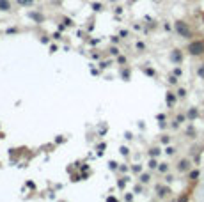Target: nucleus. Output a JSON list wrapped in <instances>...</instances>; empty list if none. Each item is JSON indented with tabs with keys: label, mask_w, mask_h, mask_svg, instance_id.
<instances>
[{
	"label": "nucleus",
	"mask_w": 204,
	"mask_h": 202,
	"mask_svg": "<svg viewBox=\"0 0 204 202\" xmlns=\"http://www.w3.org/2000/svg\"><path fill=\"white\" fill-rule=\"evenodd\" d=\"M110 53H112V55H117L119 50H117V48H110Z\"/></svg>",
	"instance_id": "16"
},
{
	"label": "nucleus",
	"mask_w": 204,
	"mask_h": 202,
	"mask_svg": "<svg viewBox=\"0 0 204 202\" xmlns=\"http://www.w3.org/2000/svg\"><path fill=\"white\" fill-rule=\"evenodd\" d=\"M176 30L181 37H192V30L188 29L186 23H183V21H176Z\"/></svg>",
	"instance_id": "2"
},
{
	"label": "nucleus",
	"mask_w": 204,
	"mask_h": 202,
	"mask_svg": "<svg viewBox=\"0 0 204 202\" xmlns=\"http://www.w3.org/2000/svg\"><path fill=\"white\" fill-rule=\"evenodd\" d=\"M177 170H179V172H186V170H190V161H188V160H181V161L177 163Z\"/></svg>",
	"instance_id": "3"
},
{
	"label": "nucleus",
	"mask_w": 204,
	"mask_h": 202,
	"mask_svg": "<svg viewBox=\"0 0 204 202\" xmlns=\"http://www.w3.org/2000/svg\"><path fill=\"white\" fill-rule=\"evenodd\" d=\"M188 52L192 55H202L204 53V41H192L188 44Z\"/></svg>",
	"instance_id": "1"
},
{
	"label": "nucleus",
	"mask_w": 204,
	"mask_h": 202,
	"mask_svg": "<svg viewBox=\"0 0 204 202\" xmlns=\"http://www.w3.org/2000/svg\"><path fill=\"white\" fill-rule=\"evenodd\" d=\"M151 154H153V156H158V154H160V149H153Z\"/></svg>",
	"instance_id": "17"
},
{
	"label": "nucleus",
	"mask_w": 204,
	"mask_h": 202,
	"mask_svg": "<svg viewBox=\"0 0 204 202\" xmlns=\"http://www.w3.org/2000/svg\"><path fill=\"white\" fill-rule=\"evenodd\" d=\"M34 2V0H21V4H27V6H30Z\"/></svg>",
	"instance_id": "19"
},
{
	"label": "nucleus",
	"mask_w": 204,
	"mask_h": 202,
	"mask_svg": "<svg viewBox=\"0 0 204 202\" xmlns=\"http://www.w3.org/2000/svg\"><path fill=\"white\" fill-rule=\"evenodd\" d=\"M199 177V170H192L190 172V179H197Z\"/></svg>",
	"instance_id": "9"
},
{
	"label": "nucleus",
	"mask_w": 204,
	"mask_h": 202,
	"mask_svg": "<svg viewBox=\"0 0 204 202\" xmlns=\"http://www.w3.org/2000/svg\"><path fill=\"white\" fill-rule=\"evenodd\" d=\"M140 181H142V183H147V181H149V175H147V174L140 175Z\"/></svg>",
	"instance_id": "12"
},
{
	"label": "nucleus",
	"mask_w": 204,
	"mask_h": 202,
	"mask_svg": "<svg viewBox=\"0 0 204 202\" xmlns=\"http://www.w3.org/2000/svg\"><path fill=\"white\" fill-rule=\"evenodd\" d=\"M156 167H158L156 160H151V161H149V168H156Z\"/></svg>",
	"instance_id": "11"
},
{
	"label": "nucleus",
	"mask_w": 204,
	"mask_h": 202,
	"mask_svg": "<svg viewBox=\"0 0 204 202\" xmlns=\"http://www.w3.org/2000/svg\"><path fill=\"white\" fill-rule=\"evenodd\" d=\"M202 20H204V16H202Z\"/></svg>",
	"instance_id": "21"
},
{
	"label": "nucleus",
	"mask_w": 204,
	"mask_h": 202,
	"mask_svg": "<svg viewBox=\"0 0 204 202\" xmlns=\"http://www.w3.org/2000/svg\"><path fill=\"white\" fill-rule=\"evenodd\" d=\"M197 117V110L195 108H192L190 112H188V119H195Z\"/></svg>",
	"instance_id": "7"
},
{
	"label": "nucleus",
	"mask_w": 204,
	"mask_h": 202,
	"mask_svg": "<svg viewBox=\"0 0 204 202\" xmlns=\"http://www.w3.org/2000/svg\"><path fill=\"white\" fill-rule=\"evenodd\" d=\"M0 9H2V11H9V9H11L7 0H0Z\"/></svg>",
	"instance_id": "6"
},
{
	"label": "nucleus",
	"mask_w": 204,
	"mask_h": 202,
	"mask_svg": "<svg viewBox=\"0 0 204 202\" xmlns=\"http://www.w3.org/2000/svg\"><path fill=\"white\" fill-rule=\"evenodd\" d=\"M170 59H172L174 62H181V53H179L177 50H174V52L170 53Z\"/></svg>",
	"instance_id": "4"
},
{
	"label": "nucleus",
	"mask_w": 204,
	"mask_h": 202,
	"mask_svg": "<svg viewBox=\"0 0 204 202\" xmlns=\"http://www.w3.org/2000/svg\"><path fill=\"white\" fill-rule=\"evenodd\" d=\"M146 75H149V76H154V71H153V69H146Z\"/></svg>",
	"instance_id": "18"
},
{
	"label": "nucleus",
	"mask_w": 204,
	"mask_h": 202,
	"mask_svg": "<svg viewBox=\"0 0 204 202\" xmlns=\"http://www.w3.org/2000/svg\"><path fill=\"white\" fill-rule=\"evenodd\" d=\"M174 103H176V98H174V94H172V92H169V94H167V105H169V106H172Z\"/></svg>",
	"instance_id": "5"
},
{
	"label": "nucleus",
	"mask_w": 204,
	"mask_h": 202,
	"mask_svg": "<svg viewBox=\"0 0 204 202\" xmlns=\"http://www.w3.org/2000/svg\"><path fill=\"white\" fill-rule=\"evenodd\" d=\"M199 76H200V78H204V66H200V67H199Z\"/></svg>",
	"instance_id": "13"
},
{
	"label": "nucleus",
	"mask_w": 204,
	"mask_h": 202,
	"mask_svg": "<svg viewBox=\"0 0 204 202\" xmlns=\"http://www.w3.org/2000/svg\"><path fill=\"white\" fill-rule=\"evenodd\" d=\"M158 192H160V195H165V193H169V188H162V186H158Z\"/></svg>",
	"instance_id": "10"
},
{
	"label": "nucleus",
	"mask_w": 204,
	"mask_h": 202,
	"mask_svg": "<svg viewBox=\"0 0 204 202\" xmlns=\"http://www.w3.org/2000/svg\"><path fill=\"white\" fill-rule=\"evenodd\" d=\"M158 168H160V172H167L169 170V165L167 163H160V167H158Z\"/></svg>",
	"instance_id": "8"
},
{
	"label": "nucleus",
	"mask_w": 204,
	"mask_h": 202,
	"mask_svg": "<svg viewBox=\"0 0 204 202\" xmlns=\"http://www.w3.org/2000/svg\"><path fill=\"white\" fill-rule=\"evenodd\" d=\"M169 82H170V83H176V82H177V78H176V76H170V78H169Z\"/></svg>",
	"instance_id": "20"
},
{
	"label": "nucleus",
	"mask_w": 204,
	"mask_h": 202,
	"mask_svg": "<svg viewBox=\"0 0 204 202\" xmlns=\"http://www.w3.org/2000/svg\"><path fill=\"white\" fill-rule=\"evenodd\" d=\"M185 94H186V91H185V89H179V92H177V96H179V98H183Z\"/></svg>",
	"instance_id": "14"
},
{
	"label": "nucleus",
	"mask_w": 204,
	"mask_h": 202,
	"mask_svg": "<svg viewBox=\"0 0 204 202\" xmlns=\"http://www.w3.org/2000/svg\"><path fill=\"white\" fill-rule=\"evenodd\" d=\"M165 152H167V154H174V152H176V149H174V147H167V151H165Z\"/></svg>",
	"instance_id": "15"
}]
</instances>
